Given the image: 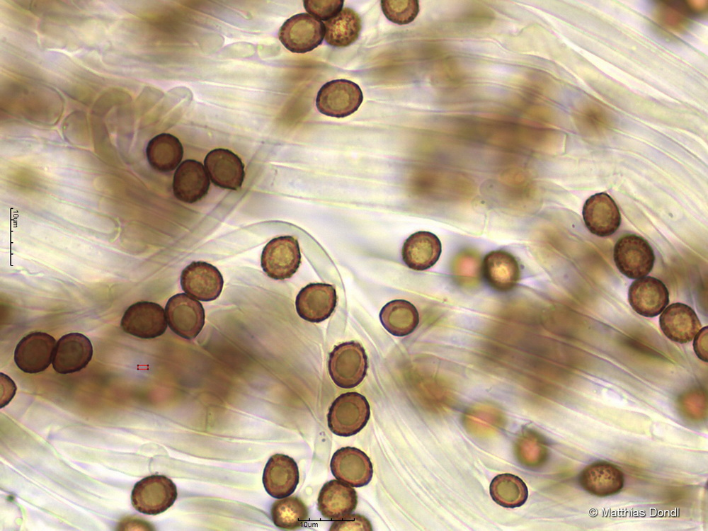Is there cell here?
<instances>
[{
    "label": "cell",
    "mask_w": 708,
    "mask_h": 531,
    "mask_svg": "<svg viewBox=\"0 0 708 531\" xmlns=\"http://www.w3.org/2000/svg\"><path fill=\"white\" fill-rule=\"evenodd\" d=\"M370 416L367 399L351 392L338 396L332 403L327 415L330 430L338 436L348 437L360 432Z\"/></svg>",
    "instance_id": "1"
},
{
    "label": "cell",
    "mask_w": 708,
    "mask_h": 531,
    "mask_svg": "<svg viewBox=\"0 0 708 531\" xmlns=\"http://www.w3.org/2000/svg\"><path fill=\"white\" fill-rule=\"evenodd\" d=\"M368 367L363 347L355 341L345 342L330 353L328 370L333 382L339 387L351 389L360 384Z\"/></svg>",
    "instance_id": "2"
},
{
    "label": "cell",
    "mask_w": 708,
    "mask_h": 531,
    "mask_svg": "<svg viewBox=\"0 0 708 531\" xmlns=\"http://www.w3.org/2000/svg\"><path fill=\"white\" fill-rule=\"evenodd\" d=\"M177 496L176 486L171 479L164 475L153 474L135 484L131 502L139 513L156 515L169 509Z\"/></svg>",
    "instance_id": "3"
},
{
    "label": "cell",
    "mask_w": 708,
    "mask_h": 531,
    "mask_svg": "<svg viewBox=\"0 0 708 531\" xmlns=\"http://www.w3.org/2000/svg\"><path fill=\"white\" fill-rule=\"evenodd\" d=\"M363 100L360 86L347 79L324 84L317 93L316 106L325 115L343 118L358 110Z\"/></svg>",
    "instance_id": "4"
},
{
    "label": "cell",
    "mask_w": 708,
    "mask_h": 531,
    "mask_svg": "<svg viewBox=\"0 0 708 531\" xmlns=\"http://www.w3.org/2000/svg\"><path fill=\"white\" fill-rule=\"evenodd\" d=\"M613 258L620 273L631 279L647 275L655 262L651 245L636 234H627L618 239L614 247Z\"/></svg>",
    "instance_id": "5"
},
{
    "label": "cell",
    "mask_w": 708,
    "mask_h": 531,
    "mask_svg": "<svg viewBox=\"0 0 708 531\" xmlns=\"http://www.w3.org/2000/svg\"><path fill=\"white\" fill-rule=\"evenodd\" d=\"M325 35V25L307 13L296 14L280 27L278 38L292 52L305 53L320 45Z\"/></svg>",
    "instance_id": "6"
},
{
    "label": "cell",
    "mask_w": 708,
    "mask_h": 531,
    "mask_svg": "<svg viewBox=\"0 0 708 531\" xmlns=\"http://www.w3.org/2000/svg\"><path fill=\"white\" fill-rule=\"evenodd\" d=\"M301 263L298 241L292 236H281L271 239L263 248L261 257L263 270L270 278H290Z\"/></svg>",
    "instance_id": "7"
},
{
    "label": "cell",
    "mask_w": 708,
    "mask_h": 531,
    "mask_svg": "<svg viewBox=\"0 0 708 531\" xmlns=\"http://www.w3.org/2000/svg\"><path fill=\"white\" fill-rule=\"evenodd\" d=\"M165 313L171 330L185 339L195 338L205 324L202 305L184 293L176 294L168 300Z\"/></svg>",
    "instance_id": "8"
},
{
    "label": "cell",
    "mask_w": 708,
    "mask_h": 531,
    "mask_svg": "<svg viewBox=\"0 0 708 531\" xmlns=\"http://www.w3.org/2000/svg\"><path fill=\"white\" fill-rule=\"evenodd\" d=\"M120 326L133 336L150 339L164 334L167 329L166 313L157 303L142 301L130 305L125 312Z\"/></svg>",
    "instance_id": "9"
},
{
    "label": "cell",
    "mask_w": 708,
    "mask_h": 531,
    "mask_svg": "<svg viewBox=\"0 0 708 531\" xmlns=\"http://www.w3.org/2000/svg\"><path fill=\"white\" fill-rule=\"evenodd\" d=\"M56 343L55 338L47 333H30L17 344L14 350V362L23 372H42L52 362Z\"/></svg>",
    "instance_id": "10"
},
{
    "label": "cell",
    "mask_w": 708,
    "mask_h": 531,
    "mask_svg": "<svg viewBox=\"0 0 708 531\" xmlns=\"http://www.w3.org/2000/svg\"><path fill=\"white\" fill-rule=\"evenodd\" d=\"M180 280L186 294L203 302L216 299L224 285L219 270L205 261H193L187 266L182 270Z\"/></svg>",
    "instance_id": "11"
},
{
    "label": "cell",
    "mask_w": 708,
    "mask_h": 531,
    "mask_svg": "<svg viewBox=\"0 0 708 531\" xmlns=\"http://www.w3.org/2000/svg\"><path fill=\"white\" fill-rule=\"evenodd\" d=\"M91 341L80 333L62 336L57 342L52 358L53 369L59 374H71L85 368L93 356Z\"/></svg>",
    "instance_id": "12"
},
{
    "label": "cell",
    "mask_w": 708,
    "mask_h": 531,
    "mask_svg": "<svg viewBox=\"0 0 708 531\" xmlns=\"http://www.w3.org/2000/svg\"><path fill=\"white\" fill-rule=\"evenodd\" d=\"M330 467L336 479L353 487L367 485L373 474L370 458L364 452L353 447H344L336 451Z\"/></svg>",
    "instance_id": "13"
},
{
    "label": "cell",
    "mask_w": 708,
    "mask_h": 531,
    "mask_svg": "<svg viewBox=\"0 0 708 531\" xmlns=\"http://www.w3.org/2000/svg\"><path fill=\"white\" fill-rule=\"evenodd\" d=\"M336 302V292L333 285L310 283L299 292L295 306L301 318L309 322L319 323L331 315Z\"/></svg>",
    "instance_id": "14"
},
{
    "label": "cell",
    "mask_w": 708,
    "mask_h": 531,
    "mask_svg": "<svg viewBox=\"0 0 708 531\" xmlns=\"http://www.w3.org/2000/svg\"><path fill=\"white\" fill-rule=\"evenodd\" d=\"M204 165L215 185L233 190L241 187L245 176L244 164L232 151L223 148L210 151L205 158Z\"/></svg>",
    "instance_id": "15"
},
{
    "label": "cell",
    "mask_w": 708,
    "mask_h": 531,
    "mask_svg": "<svg viewBox=\"0 0 708 531\" xmlns=\"http://www.w3.org/2000/svg\"><path fill=\"white\" fill-rule=\"evenodd\" d=\"M628 301L639 314L653 317L660 314L669 303V292L664 283L653 277L638 278L630 285Z\"/></svg>",
    "instance_id": "16"
},
{
    "label": "cell",
    "mask_w": 708,
    "mask_h": 531,
    "mask_svg": "<svg viewBox=\"0 0 708 531\" xmlns=\"http://www.w3.org/2000/svg\"><path fill=\"white\" fill-rule=\"evenodd\" d=\"M583 219L593 234L604 237L612 235L621 224V215L614 200L605 193H596L586 201Z\"/></svg>",
    "instance_id": "17"
},
{
    "label": "cell",
    "mask_w": 708,
    "mask_h": 531,
    "mask_svg": "<svg viewBox=\"0 0 708 531\" xmlns=\"http://www.w3.org/2000/svg\"><path fill=\"white\" fill-rule=\"evenodd\" d=\"M481 271L488 285L499 292L512 290L520 277L518 261L504 250L492 251L487 253L482 261Z\"/></svg>",
    "instance_id": "18"
},
{
    "label": "cell",
    "mask_w": 708,
    "mask_h": 531,
    "mask_svg": "<svg viewBox=\"0 0 708 531\" xmlns=\"http://www.w3.org/2000/svg\"><path fill=\"white\" fill-rule=\"evenodd\" d=\"M299 479L297 464L285 455L271 456L263 470L264 488L270 496L275 498L290 496L296 489Z\"/></svg>",
    "instance_id": "19"
},
{
    "label": "cell",
    "mask_w": 708,
    "mask_h": 531,
    "mask_svg": "<svg viewBox=\"0 0 708 531\" xmlns=\"http://www.w3.org/2000/svg\"><path fill=\"white\" fill-rule=\"evenodd\" d=\"M210 182L204 166L194 159L183 161L175 171L173 192L179 200L194 203L202 199L209 190Z\"/></svg>",
    "instance_id": "20"
},
{
    "label": "cell",
    "mask_w": 708,
    "mask_h": 531,
    "mask_svg": "<svg viewBox=\"0 0 708 531\" xmlns=\"http://www.w3.org/2000/svg\"><path fill=\"white\" fill-rule=\"evenodd\" d=\"M582 488L590 494L607 497L620 492L624 484L622 470L605 461L593 462L581 472L579 477Z\"/></svg>",
    "instance_id": "21"
},
{
    "label": "cell",
    "mask_w": 708,
    "mask_h": 531,
    "mask_svg": "<svg viewBox=\"0 0 708 531\" xmlns=\"http://www.w3.org/2000/svg\"><path fill=\"white\" fill-rule=\"evenodd\" d=\"M358 504V495L350 485L333 479L324 484L318 497V509L331 520H339L351 514Z\"/></svg>",
    "instance_id": "22"
},
{
    "label": "cell",
    "mask_w": 708,
    "mask_h": 531,
    "mask_svg": "<svg viewBox=\"0 0 708 531\" xmlns=\"http://www.w3.org/2000/svg\"><path fill=\"white\" fill-rule=\"evenodd\" d=\"M659 323L664 335L680 343L691 341L701 327L695 311L683 303L669 305L661 314Z\"/></svg>",
    "instance_id": "23"
},
{
    "label": "cell",
    "mask_w": 708,
    "mask_h": 531,
    "mask_svg": "<svg viewBox=\"0 0 708 531\" xmlns=\"http://www.w3.org/2000/svg\"><path fill=\"white\" fill-rule=\"evenodd\" d=\"M442 252L439 238L430 232L419 231L413 233L405 241L402 258L405 264L415 270H425L433 266Z\"/></svg>",
    "instance_id": "24"
},
{
    "label": "cell",
    "mask_w": 708,
    "mask_h": 531,
    "mask_svg": "<svg viewBox=\"0 0 708 531\" xmlns=\"http://www.w3.org/2000/svg\"><path fill=\"white\" fill-rule=\"evenodd\" d=\"M465 430L476 438H488L499 431L506 423L503 411L489 403L476 404L468 408L462 416Z\"/></svg>",
    "instance_id": "25"
},
{
    "label": "cell",
    "mask_w": 708,
    "mask_h": 531,
    "mask_svg": "<svg viewBox=\"0 0 708 531\" xmlns=\"http://www.w3.org/2000/svg\"><path fill=\"white\" fill-rule=\"evenodd\" d=\"M146 155L149 165L154 170L167 173L180 165L183 148L176 137L169 133H161L149 142Z\"/></svg>",
    "instance_id": "26"
},
{
    "label": "cell",
    "mask_w": 708,
    "mask_h": 531,
    "mask_svg": "<svg viewBox=\"0 0 708 531\" xmlns=\"http://www.w3.org/2000/svg\"><path fill=\"white\" fill-rule=\"evenodd\" d=\"M383 327L395 336L411 333L419 323V314L416 307L404 299H394L387 303L379 312Z\"/></svg>",
    "instance_id": "27"
},
{
    "label": "cell",
    "mask_w": 708,
    "mask_h": 531,
    "mask_svg": "<svg viewBox=\"0 0 708 531\" xmlns=\"http://www.w3.org/2000/svg\"><path fill=\"white\" fill-rule=\"evenodd\" d=\"M683 1H656L652 11V19L660 33L666 36L685 33L691 25V18Z\"/></svg>",
    "instance_id": "28"
},
{
    "label": "cell",
    "mask_w": 708,
    "mask_h": 531,
    "mask_svg": "<svg viewBox=\"0 0 708 531\" xmlns=\"http://www.w3.org/2000/svg\"><path fill=\"white\" fill-rule=\"evenodd\" d=\"M325 40L331 46L345 47L355 42L362 29L361 18L353 9L346 7L324 24Z\"/></svg>",
    "instance_id": "29"
},
{
    "label": "cell",
    "mask_w": 708,
    "mask_h": 531,
    "mask_svg": "<svg viewBox=\"0 0 708 531\" xmlns=\"http://www.w3.org/2000/svg\"><path fill=\"white\" fill-rule=\"evenodd\" d=\"M493 500L505 508H517L523 505L528 496V489L520 477L512 474H501L495 476L490 484Z\"/></svg>",
    "instance_id": "30"
},
{
    "label": "cell",
    "mask_w": 708,
    "mask_h": 531,
    "mask_svg": "<svg viewBox=\"0 0 708 531\" xmlns=\"http://www.w3.org/2000/svg\"><path fill=\"white\" fill-rule=\"evenodd\" d=\"M273 523L283 530L302 527L309 518L307 506L298 497L287 496L275 501L270 510Z\"/></svg>",
    "instance_id": "31"
},
{
    "label": "cell",
    "mask_w": 708,
    "mask_h": 531,
    "mask_svg": "<svg viewBox=\"0 0 708 531\" xmlns=\"http://www.w3.org/2000/svg\"><path fill=\"white\" fill-rule=\"evenodd\" d=\"M515 454L519 462L529 468H539L548 457L547 443L543 437L532 429H525L515 444Z\"/></svg>",
    "instance_id": "32"
},
{
    "label": "cell",
    "mask_w": 708,
    "mask_h": 531,
    "mask_svg": "<svg viewBox=\"0 0 708 531\" xmlns=\"http://www.w3.org/2000/svg\"><path fill=\"white\" fill-rule=\"evenodd\" d=\"M380 4L386 18L399 25L410 23L419 13V4L416 0H383Z\"/></svg>",
    "instance_id": "33"
},
{
    "label": "cell",
    "mask_w": 708,
    "mask_h": 531,
    "mask_svg": "<svg viewBox=\"0 0 708 531\" xmlns=\"http://www.w3.org/2000/svg\"><path fill=\"white\" fill-rule=\"evenodd\" d=\"M454 273L463 285H473L481 273V265L477 255L472 251L462 253L455 260Z\"/></svg>",
    "instance_id": "34"
},
{
    "label": "cell",
    "mask_w": 708,
    "mask_h": 531,
    "mask_svg": "<svg viewBox=\"0 0 708 531\" xmlns=\"http://www.w3.org/2000/svg\"><path fill=\"white\" fill-rule=\"evenodd\" d=\"M573 114L579 123L590 127L605 126L610 121L609 111L593 101L581 103L576 108Z\"/></svg>",
    "instance_id": "35"
},
{
    "label": "cell",
    "mask_w": 708,
    "mask_h": 531,
    "mask_svg": "<svg viewBox=\"0 0 708 531\" xmlns=\"http://www.w3.org/2000/svg\"><path fill=\"white\" fill-rule=\"evenodd\" d=\"M344 1L343 0H304V7L309 14H312L319 20L329 21L337 15L341 10Z\"/></svg>",
    "instance_id": "36"
},
{
    "label": "cell",
    "mask_w": 708,
    "mask_h": 531,
    "mask_svg": "<svg viewBox=\"0 0 708 531\" xmlns=\"http://www.w3.org/2000/svg\"><path fill=\"white\" fill-rule=\"evenodd\" d=\"M372 525L363 515L350 514L334 522L330 530H372Z\"/></svg>",
    "instance_id": "37"
},
{
    "label": "cell",
    "mask_w": 708,
    "mask_h": 531,
    "mask_svg": "<svg viewBox=\"0 0 708 531\" xmlns=\"http://www.w3.org/2000/svg\"><path fill=\"white\" fill-rule=\"evenodd\" d=\"M707 329L704 327L695 336L693 347L697 357L703 361L707 362Z\"/></svg>",
    "instance_id": "38"
},
{
    "label": "cell",
    "mask_w": 708,
    "mask_h": 531,
    "mask_svg": "<svg viewBox=\"0 0 708 531\" xmlns=\"http://www.w3.org/2000/svg\"><path fill=\"white\" fill-rule=\"evenodd\" d=\"M707 3L705 0L684 1L685 8L692 17L705 14L707 11Z\"/></svg>",
    "instance_id": "39"
}]
</instances>
